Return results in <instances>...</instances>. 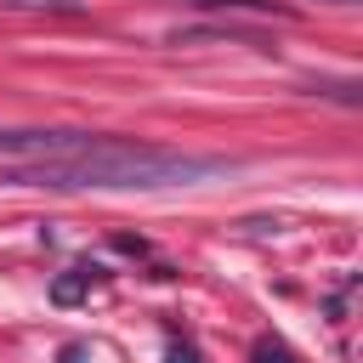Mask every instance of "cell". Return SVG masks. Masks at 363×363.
Masks as SVG:
<instances>
[{
  "label": "cell",
  "instance_id": "1",
  "mask_svg": "<svg viewBox=\"0 0 363 363\" xmlns=\"http://www.w3.org/2000/svg\"><path fill=\"white\" fill-rule=\"evenodd\" d=\"M227 170H238V159L153 147V142H130V136H102L91 153H74V159L11 164L6 182L51 187V193H153V187H193V182L227 176Z\"/></svg>",
  "mask_w": 363,
  "mask_h": 363
},
{
  "label": "cell",
  "instance_id": "2",
  "mask_svg": "<svg viewBox=\"0 0 363 363\" xmlns=\"http://www.w3.org/2000/svg\"><path fill=\"white\" fill-rule=\"evenodd\" d=\"M102 284H108V272H102L96 261H74L68 272H57V278H51V301H57V306H79V301H85V295H96Z\"/></svg>",
  "mask_w": 363,
  "mask_h": 363
},
{
  "label": "cell",
  "instance_id": "3",
  "mask_svg": "<svg viewBox=\"0 0 363 363\" xmlns=\"http://www.w3.org/2000/svg\"><path fill=\"white\" fill-rule=\"evenodd\" d=\"M187 6H204V11H278V17H289V6H278V0H187Z\"/></svg>",
  "mask_w": 363,
  "mask_h": 363
},
{
  "label": "cell",
  "instance_id": "4",
  "mask_svg": "<svg viewBox=\"0 0 363 363\" xmlns=\"http://www.w3.org/2000/svg\"><path fill=\"white\" fill-rule=\"evenodd\" d=\"M255 363H295V357H289L284 346H272V340H261V346H255Z\"/></svg>",
  "mask_w": 363,
  "mask_h": 363
},
{
  "label": "cell",
  "instance_id": "5",
  "mask_svg": "<svg viewBox=\"0 0 363 363\" xmlns=\"http://www.w3.org/2000/svg\"><path fill=\"white\" fill-rule=\"evenodd\" d=\"M0 6H45V11H68L74 0H0Z\"/></svg>",
  "mask_w": 363,
  "mask_h": 363
},
{
  "label": "cell",
  "instance_id": "6",
  "mask_svg": "<svg viewBox=\"0 0 363 363\" xmlns=\"http://www.w3.org/2000/svg\"><path fill=\"white\" fill-rule=\"evenodd\" d=\"M57 357H62V363H85V357H91V352H85V346H79V340H74V346H62V352H57Z\"/></svg>",
  "mask_w": 363,
  "mask_h": 363
}]
</instances>
